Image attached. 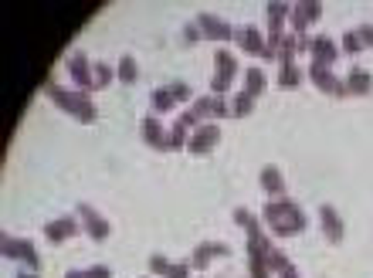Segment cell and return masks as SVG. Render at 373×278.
<instances>
[{
  "mask_svg": "<svg viewBox=\"0 0 373 278\" xmlns=\"http://www.w3.org/2000/svg\"><path fill=\"white\" fill-rule=\"evenodd\" d=\"M261 224L268 227L272 238H295L306 231V211L295 204V200H265V211H261Z\"/></svg>",
  "mask_w": 373,
  "mask_h": 278,
  "instance_id": "obj_1",
  "label": "cell"
},
{
  "mask_svg": "<svg viewBox=\"0 0 373 278\" xmlns=\"http://www.w3.org/2000/svg\"><path fill=\"white\" fill-rule=\"evenodd\" d=\"M44 92H48V98H51L62 112L75 116L78 123L92 125L95 119H98V109H95V102H92V95H89V92L64 89V85H58V82H48V85H44Z\"/></svg>",
  "mask_w": 373,
  "mask_h": 278,
  "instance_id": "obj_2",
  "label": "cell"
},
{
  "mask_svg": "<svg viewBox=\"0 0 373 278\" xmlns=\"http://www.w3.org/2000/svg\"><path fill=\"white\" fill-rule=\"evenodd\" d=\"M214 68H218V71H214V78H211V95L220 98V95L231 89V82L238 78V58H234L231 51L220 48L218 55H214Z\"/></svg>",
  "mask_w": 373,
  "mask_h": 278,
  "instance_id": "obj_3",
  "label": "cell"
},
{
  "mask_svg": "<svg viewBox=\"0 0 373 278\" xmlns=\"http://www.w3.org/2000/svg\"><path fill=\"white\" fill-rule=\"evenodd\" d=\"M0 251H3V258H10V261H24L28 272H41L37 247H34V241H28V238H3Z\"/></svg>",
  "mask_w": 373,
  "mask_h": 278,
  "instance_id": "obj_4",
  "label": "cell"
},
{
  "mask_svg": "<svg viewBox=\"0 0 373 278\" xmlns=\"http://www.w3.org/2000/svg\"><path fill=\"white\" fill-rule=\"evenodd\" d=\"M319 17H322V3L319 0H299V3H292V17H288L292 34L295 37H306V31H309Z\"/></svg>",
  "mask_w": 373,
  "mask_h": 278,
  "instance_id": "obj_5",
  "label": "cell"
},
{
  "mask_svg": "<svg viewBox=\"0 0 373 278\" xmlns=\"http://www.w3.org/2000/svg\"><path fill=\"white\" fill-rule=\"evenodd\" d=\"M85 227H82V220L75 214L68 217H55V220H48V227H44V238L51 241V245H64V241H71V238H78Z\"/></svg>",
  "mask_w": 373,
  "mask_h": 278,
  "instance_id": "obj_6",
  "label": "cell"
},
{
  "mask_svg": "<svg viewBox=\"0 0 373 278\" xmlns=\"http://www.w3.org/2000/svg\"><path fill=\"white\" fill-rule=\"evenodd\" d=\"M190 112L200 123H214V119H227L231 116V105H224V98H218V95H200V98L190 102Z\"/></svg>",
  "mask_w": 373,
  "mask_h": 278,
  "instance_id": "obj_7",
  "label": "cell"
},
{
  "mask_svg": "<svg viewBox=\"0 0 373 278\" xmlns=\"http://www.w3.org/2000/svg\"><path fill=\"white\" fill-rule=\"evenodd\" d=\"M309 78H312V85L319 89V92H326V95H333V98H346V82L342 78H336L333 75V68H326V64H309Z\"/></svg>",
  "mask_w": 373,
  "mask_h": 278,
  "instance_id": "obj_8",
  "label": "cell"
},
{
  "mask_svg": "<svg viewBox=\"0 0 373 278\" xmlns=\"http://www.w3.org/2000/svg\"><path fill=\"white\" fill-rule=\"evenodd\" d=\"M75 214H78V220H82V227H85V234L92 238V241H105L109 238V220L95 211L92 204H75Z\"/></svg>",
  "mask_w": 373,
  "mask_h": 278,
  "instance_id": "obj_9",
  "label": "cell"
},
{
  "mask_svg": "<svg viewBox=\"0 0 373 278\" xmlns=\"http://www.w3.org/2000/svg\"><path fill=\"white\" fill-rule=\"evenodd\" d=\"M220 143V125L218 123H204L193 136H190V143H186V153L190 156H207L214 153V146Z\"/></svg>",
  "mask_w": 373,
  "mask_h": 278,
  "instance_id": "obj_10",
  "label": "cell"
},
{
  "mask_svg": "<svg viewBox=\"0 0 373 278\" xmlns=\"http://www.w3.org/2000/svg\"><path fill=\"white\" fill-rule=\"evenodd\" d=\"M68 75H71V82H75L78 92H95L92 64L85 58V51H71V55H68Z\"/></svg>",
  "mask_w": 373,
  "mask_h": 278,
  "instance_id": "obj_11",
  "label": "cell"
},
{
  "mask_svg": "<svg viewBox=\"0 0 373 278\" xmlns=\"http://www.w3.org/2000/svg\"><path fill=\"white\" fill-rule=\"evenodd\" d=\"M143 143L153 146L156 153H170V132L163 129V123H159L156 112L143 116Z\"/></svg>",
  "mask_w": 373,
  "mask_h": 278,
  "instance_id": "obj_12",
  "label": "cell"
},
{
  "mask_svg": "<svg viewBox=\"0 0 373 278\" xmlns=\"http://www.w3.org/2000/svg\"><path fill=\"white\" fill-rule=\"evenodd\" d=\"M227 254H231V245H224V241H200L193 247V254H190V268L204 272L214 258H227Z\"/></svg>",
  "mask_w": 373,
  "mask_h": 278,
  "instance_id": "obj_13",
  "label": "cell"
},
{
  "mask_svg": "<svg viewBox=\"0 0 373 278\" xmlns=\"http://www.w3.org/2000/svg\"><path fill=\"white\" fill-rule=\"evenodd\" d=\"M234 41L238 48L251 55V58H265V34L258 31L254 24H245V28H234Z\"/></svg>",
  "mask_w": 373,
  "mask_h": 278,
  "instance_id": "obj_14",
  "label": "cell"
},
{
  "mask_svg": "<svg viewBox=\"0 0 373 278\" xmlns=\"http://www.w3.org/2000/svg\"><path fill=\"white\" fill-rule=\"evenodd\" d=\"M319 224H322V234H326L329 245H342V238H346V224H342V217L336 214V207L322 204V207H319Z\"/></svg>",
  "mask_w": 373,
  "mask_h": 278,
  "instance_id": "obj_15",
  "label": "cell"
},
{
  "mask_svg": "<svg viewBox=\"0 0 373 278\" xmlns=\"http://www.w3.org/2000/svg\"><path fill=\"white\" fill-rule=\"evenodd\" d=\"M309 55H312V64H326V68H333V64L340 62V48H336V41L326 37V34L312 37Z\"/></svg>",
  "mask_w": 373,
  "mask_h": 278,
  "instance_id": "obj_16",
  "label": "cell"
},
{
  "mask_svg": "<svg viewBox=\"0 0 373 278\" xmlns=\"http://www.w3.org/2000/svg\"><path fill=\"white\" fill-rule=\"evenodd\" d=\"M197 28H200V34L204 37H214V41H234V28L227 24V21H220V17H214V14H197Z\"/></svg>",
  "mask_w": 373,
  "mask_h": 278,
  "instance_id": "obj_17",
  "label": "cell"
},
{
  "mask_svg": "<svg viewBox=\"0 0 373 278\" xmlns=\"http://www.w3.org/2000/svg\"><path fill=\"white\" fill-rule=\"evenodd\" d=\"M265 14H268V31H265V37H281L285 34V21L292 17V3L272 0V3H265Z\"/></svg>",
  "mask_w": 373,
  "mask_h": 278,
  "instance_id": "obj_18",
  "label": "cell"
},
{
  "mask_svg": "<svg viewBox=\"0 0 373 278\" xmlns=\"http://www.w3.org/2000/svg\"><path fill=\"white\" fill-rule=\"evenodd\" d=\"M349 95H370L373 92V75L367 68H349V75L342 78Z\"/></svg>",
  "mask_w": 373,
  "mask_h": 278,
  "instance_id": "obj_19",
  "label": "cell"
},
{
  "mask_svg": "<svg viewBox=\"0 0 373 278\" xmlns=\"http://www.w3.org/2000/svg\"><path fill=\"white\" fill-rule=\"evenodd\" d=\"M258 180H261V190H265L268 197H275V200H279V197H285V177H281L279 166H265Z\"/></svg>",
  "mask_w": 373,
  "mask_h": 278,
  "instance_id": "obj_20",
  "label": "cell"
},
{
  "mask_svg": "<svg viewBox=\"0 0 373 278\" xmlns=\"http://www.w3.org/2000/svg\"><path fill=\"white\" fill-rule=\"evenodd\" d=\"M265 89H268V75H265V68L251 64L248 71H245V92H248L251 98H258Z\"/></svg>",
  "mask_w": 373,
  "mask_h": 278,
  "instance_id": "obj_21",
  "label": "cell"
},
{
  "mask_svg": "<svg viewBox=\"0 0 373 278\" xmlns=\"http://www.w3.org/2000/svg\"><path fill=\"white\" fill-rule=\"evenodd\" d=\"M234 224H238V227H245V234H248V238L265 234V227H261V217H254L248 207H238V211H234Z\"/></svg>",
  "mask_w": 373,
  "mask_h": 278,
  "instance_id": "obj_22",
  "label": "cell"
},
{
  "mask_svg": "<svg viewBox=\"0 0 373 278\" xmlns=\"http://www.w3.org/2000/svg\"><path fill=\"white\" fill-rule=\"evenodd\" d=\"M150 109L156 116H166V112L177 109V98L170 95V89H156V92H150Z\"/></svg>",
  "mask_w": 373,
  "mask_h": 278,
  "instance_id": "obj_23",
  "label": "cell"
},
{
  "mask_svg": "<svg viewBox=\"0 0 373 278\" xmlns=\"http://www.w3.org/2000/svg\"><path fill=\"white\" fill-rule=\"evenodd\" d=\"M139 78V68H136V58H129V55H123L119 58V64H116V82H123V85H132Z\"/></svg>",
  "mask_w": 373,
  "mask_h": 278,
  "instance_id": "obj_24",
  "label": "cell"
},
{
  "mask_svg": "<svg viewBox=\"0 0 373 278\" xmlns=\"http://www.w3.org/2000/svg\"><path fill=\"white\" fill-rule=\"evenodd\" d=\"M251 109H254V98H251L245 89L234 92V98H231V116H234V119H245V116H251Z\"/></svg>",
  "mask_w": 373,
  "mask_h": 278,
  "instance_id": "obj_25",
  "label": "cell"
},
{
  "mask_svg": "<svg viewBox=\"0 0 373 278\" xmlns=\"http://www.w3.org/2000/svg\"><path fill=\"white\" fill-rule=\"evenodd\" d=\"M92 78H95V89H105V85L116 82V68L105 64V62H95L92 64Z\"/></svg>",
  "mask_w": 373,
  "mask_h": 278,
  "instance_id": "obj_26",
  "label": "cell"
},
{
  "mask_svg": "<svg viewBox=\"0 0 373 278\" xmlns=\"http://www.w3.org/2000/svg\"><path fill=\"white\" fill-rule=\"evenodd\" d=\"M288 265H292V261H288V258H285V251H281V247H268V254H265V268H268V272H272V275H279L281 268H288Z\"/></svg>",
  "mask_w": 373,
  "mask_h": 278,
  "instance_id": "obj_27",
  "label": "cell"
},
{
  "mask_svg": "<svg viewBox=\"0 0 373 278\" xmlns=\"http://www.w3.org/2000/svg\"><path fill=\"white\" fill-rule=\"evenodd\" d=\"M299 82H302V71H299V64H281L279 71V85L281 89H299Z\"/></svg>",
  "mask_w": 373,
  "mask_h": 278,
  "instance_id": "obj_28",
  "label": "cell"
},
{
  "mask_svg": "<svg viewBox=\"0 0 373 278\" xmlns=\"http://www.w3.org/2000/svg\"><path fill=\"white\" fill-rule=\"evenodd\" d=\"M190 136H193V132H190L184 123H173V129H170V153H177V150H186Z\"/></svg>",
  "mask_w": 373,
  "mask_h": 278,
  "instance_id": "obj_29",
  "label": "cell"
},
{
  "mask_svg": "<svg viewBox=\"0 0 373 278\" xmlns=\"http://www.w3.org/2000/svg\"><path fill=\"white\" fill-rule=\"evenodd\" d=\"M295 34L292 31H285V37H281V44H279V64H292L295 62Z\"/></svg>",
  "mask_w": 373,
  "mask_h": 278,
  "instance_id": "obj_30",
  "label": "cell"
},
{
  "mask_svg": "<svg viewBox=\"0 0 373 278\" xmlns=\"http://www.w3.org/2000/svg\"><path fill=\"white\" fill-rule=\"evenodd\" d=\"M340 51H342V55H349V58H353V55H360V51H363V37H360L356 31H346V34H342Z\"/></svg>",
  "mask_w": 373,
  "mask_h": 278,
  "instance_id": "obj_31",
  "label": "cell"
},
{
  "mask_svg": "<svg viewBox=\"0 0 373 278\" xmlns=\"http://www.w3.org/2000/svg\"><path fill=\"white\" fill-rule=\"evenodd\" d=\"M146 265H150V272H153L156 278H166V272H170V265H173V261H170L166 254H150V261H146Z\"/></svg>",
  "mask_w": 373,
  "mask_h": 278,
  "instance_id": "obj_32",
  "label": "cell"
},
{
  "mask_svg": "<svg viewBox=\"0 0 373 278\" xmlns=\"http://www.w3.org/2000/svg\"><path fill=\"white\" fill-rule=\"evenodd\" d=\"M166 89H170V95L177 98V105H180V102H193V89H190L186 82H170Z\"/></svg>",
  "mask_w": 373,
  "mask_h": 278,
  "instance_id": "obj_33",
  "label": "cell"
},
{
  "mask_svg": "<svg viewBox=\"0 0 373 278\" xmlns=\"http://www.w3.org/2000/svg\"><path fill=\"white\" fill-rule=\"evenodd\" d=\"M200 37H204V34H200V28H197V21H193V24H184V44L186 48H190V44H197Z\"/></svg>",
  "mask_w": 373,
  "mask_h": 278,
  "instance_id": "obj_34",
  "label": "cell"
},
{
  "mask_svg": "<svg viewBox=\"0 0 373 278\" xmlns=\"http://www.w3.org/2000/svg\"><path fill=\"white\" fill-rule=\"evenodd\" d=\"M190 261H180V265H170V272H166V278H190Z\"/></svg>",
  "mask_w": 373,
  "mask_h": 278,
  "instance_id": "obj_35",
  "label": "cell"
},
{
  "mask_svg": "<svg viewBox=\"0 0 373 278\" xmlns=\"http://www.w3.org/2000/svg\"><path fill=\"white\" fill-rule=\"evenodd\" d=\"M85 278H112V268L109 265H92V268H85Z\"/></svg>",
  "mask_w": 373,
  "mask_h": 278,
  "instance_id": "obj_36",
  "label": "cell"
},
{
  "mask_svg": "<svg viewBox=\"0 0 373 278\" xmlns=\"http://www.w3.org/2000/svg\"><path fill=\"white\" fill-rule=\"evenodd\" d=\"M356 34L363 37V48H373V24H360V28H356Z\"/></svg>",
  "mask_w": 373,
  "mask_h": 278,
  "instance_id": "obj_37",
  "label": "cell"
},
{
  "mask_svg": "<svg viewBox=\"0 0 373 278\" xmlns=\"http://www.w3.org/2000/svg\"><path fill=\"white\" fill-rule=\"evenodd\" d=\"M279 278H302V275H299V268H295V265H288V268H281L279 272Z\"/></svg>",
  "mask_w": 373,
  "mask_h": 278,
  "instance_id": "obj_38",
  "label": "cell"
},
{
  "mask_svg": "<svg viewBox=\"0 0 373 278\" xmlns=\"http://www.w3.org/2000/svg\"><path fill=\"white\" fill-rule=\"evenodd\" d=\"M64 278H85V268H68Z\"/></svg>",
  "mask_w": 373,
  "mask_h": 278,
  "instance_id": "obj_39",
  "label": "cell"
},
{
  "mask_svg": "<svg viewBox=\"0 0 373 278\" xmlns=\"http://www.w3.org/2000/svg\"><path fill=\"white\" fill-rule=\"evenodd\" d=\"M17 278H41V275H37V272H21Z\"/></svg>",
  "mask_w": 373,
  "mask_h": 278,
  "instance_id": "obj_40",
  "label": "cell"
}]
</instances>
